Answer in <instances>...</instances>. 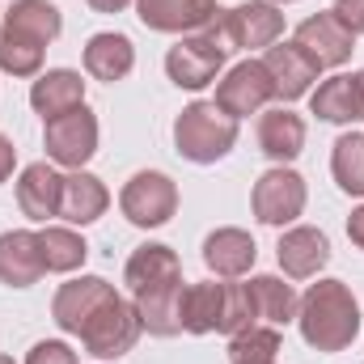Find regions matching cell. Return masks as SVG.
Listing matches in <instances>:
<instances>
[{"label":"cell","instance_id":"obj_1","mask_svg":"<svg viewBox=\"0 0 364 364\" xmlns=\"http://www.w3.org/2000/svg\"><path fill=\"white\" fill-rule=\"evenodd\" d=\"M296 322L301 335L314 352H343L356 343L360 335V305L352 296V288L343 279H318L309 284V292L296 305Z\"/></svg>","mask_w":364,"mask_h":364},{"label":"cell","instance_id":"obj_2","mask_svg":"<svg viewBox=\"0 0 364 364\" xmlns=\"http://www.w3.org/2000/svg\"><path fill=\"white\" fill-rule=\"evenodd\" d=\"M233 144H237V119L225 114L216 102H191L174 119V149L195 166H216L220 157L233 153Z\"/></svg>","mask_w":364,"mask_h":364},{"label":"cell","instance_id":"obj_3","mask_svg":"<svg viewBox=\"0 0 364 364\" xmlns=\"http://www.w3.org/2000/svg\"><path fill=\"white\" fill-rule=\"evenodd\" d=\"M229 55H233V43L220 30V21L212 17L199 34H182L178 43L166 51V77L178 90H203V85L216 81V73L225 68Z\"/></svg>","mask_w":364,"mask_h":364},{"label":"cell","instance_id":"obj_4","mask_svg":"<svg viewBox=\"0 0 364 364\" xmlns=\"http://www.w3.org/2000/svg\"><path fill=\"white\" fill-rule=\"evenodd\" d=\"M43 149L55 166H68V170H85L93 153H97V114L90 106H73L55 119H47L43 127Z\"/></svg>","mask_w":364,"mask_h":364},{"label":"cell","instance_id":"obj_5","mask_svg":"<svg viewBox=\"0 0 364 364\" xmlns=\"http://www.w3.org/2000/svg\"><path fill=\"white\" fill-rule=\"evenodd\" d=\"M119 208L136 229H161L174 212H178V186L170 174L157 170H140L132 174L127 186L119 191Z\"/></svg>","mask_w":364,"mask_h":364},{"label":"cell","instance_id":"obj_6","mask_svg":"<svg viewBox=\"0 0 364 364\" xmlns=\"http://www.w3.org/2000/svg\"><path fill=\"white\" fill-rule=\"evenodd\" d=\"M140 339V318H136V305L123 301V296H110L97 314L90 318V326L81 331V343L85 352L97 360H119L136 348Z\"/></svg>","mask_w":364,"mask_h":364},{"label":"cell","instance_id":"obj_7","mask_svg":"<svg viewBox=\"0 0 364 364\" xmlns=\"http://www.w3.org/2000/svg\"><path fill=\"white\" fill-rule=\"evenodd\" d=\"M305 199H309L305 178H301L296 170H288V166H275V170H267L263 178L255 182L250 208H255V216H259L263 225L284 229V225H292V220L305 212Z\"/></svg>","mask_w":364,"mask_h":364},{"label":"cell","instance_id":"obj_8","mask_svg":"<svg viewBox=\"0 0 364 364\" xmlns=\"http://www.w3.org/2000/svg\"><path fill=\"white\" fill-rule=\"evenodd\" d=\"M272 97H275V85H272V77H267V68H263V60H242V64H233V68L220 77L212 102H216L225 114L246 119V114H259Z\"/></svg>","mask_w":364,"mask_h":364},{"label":"cell","instance_id":"obj_9","mask_svg":"<svg viewBox=\"0 0 364 364\" xmlns=\"http://www.w3.org/2000/svg\"><path fill=\"white\" fill-rule=\"evenodd\" d=\"M216 21L229 34L233 51L272 47V43H279V34H284V13H279V4H272V0H246V4H237L229 13H216Z\"/></svg>","mask_w":364,"mask_h":364},{"label":"cell","instance_id":"obj_10","mask_svg":"<svg viewBox=\"0 0 364 364\" xmlns=\"http://www.w3.org/2000/svg\"><path fill=\"white\" fill-rule=\"evenodd\" d=\"M110 296H119V292H114V284H106L102 275L68 279V284H60V292H55V301H51V318H55V326H60L64 335H81V331L90 326V318L110 301Z\"/></svg>","mask_w":364,"mask_h":364},{"label":"cell","instance_id":"obj_11","mask_svg":"<svg viewBox=\"0 0 364 364\" xmlns=\"http://www.w3.org/2000/svg\"><path fill=\"white\" fill-rule=\"evenodd\" d=\"M296 47H305L322 68H339V64H348L352 60V51H356V34L326 9V13H314V17H305L301 26H296V38H292Z\"/></svg>","mask_w":364,"mask_h":364},{"label":"cell","instance_id":"obj_12","mask_svg":"<svg viewBox=\"0 0 364 364\" xmlns=\"http://www.w3.org/2000/svg\"><path fill=\"white\" fill-rule=\"evenodd\" d=\"M263 68H267V77H272L275 97H279V102H296V97H305V93L314 90L318 73H322V64H318L305 47H296V43H279V47L272 43L267 55H263Z\"/></svg>","mask_w":364,"mask_h":364},{"label":"cell","instance_id":"obj_13","mask_svg":"<svg viewBox=\"0 0 364 364\" xmlns=\"http://www.w3.org/2000/svg\"><path fill=\"white\" fill-rule=\"evenodd\" d=\"M216 13V0H136V17L157 34H199Z\"/></svg>","mask_w":364,"mask_h":364},{"label":"cell","instance_id":"obj_14","mask_svg":"<svg viewBox=\"0 0 364 364\" xmlns=\"http://www.w3.org/2000/svg\"><path fill=\"white\" fill-rule=\"evenodd\" d=\"M275 259H279V267H284L288 279H314V275L331 263V242H326L322 229L296 225V229H288V233L279 237Z\"/></svg>","mask_w":364,"mask_h":364},{"label":"cell","instance_id":"obj_15","mask_svg":"<svg viewBox=\"0 0 364 364\" xmlns=\"http://www.w3.org/2000/svg\"><path fill=\"white\" fill-rule=\"evenodd\" d=\"M43 250H38V233L30 229H9L0 233V284L9 288H30L43 279Z\"/></svg>","mask_w":364,"mask_h":364},{"label":"cell","instance_id":"obj_16","mask_svg":"<svg viewBox=\"0 0 364 364\" xmlns=\"http://www.w3.org/2000/svg\"><path fill=\"white\" fill-rule=\"evenodd\" d=\"M182 279L174 284H157V288H144V292H132V305H136V318H140V331L157 335V339H170L182 331Z\"/></svg>","mask_w":364,"mask_h":364},{"label":"cell","instance_id":"obj_17","mask_svg":"<svg viewBox=\"0 0 364 364\" xmlns=\"http://www.w3.org/2000/svg\"><path fill=\"white\" fill-rule=\"evenodd\" d=\"M60 191H64V174H55L47 161L26 166L21 178H17V208H21V216L47 225L51 216H60Z\"/></svg>","mask_w":364,"mask_h":364},{"label":"cell","instance_id":"obj_18","mask_svg":"<svg viewBox=\"0 0 364 364\" xmlns=\"http://www.w3.org/2000/svg\"><path fill=\"white\" fill-rule=\"evenodd\" d=\"M255 259H259V246H255V237L246 229H216V233L203 237V263L220 279L246 275L255 267Z\"/></svg>","mask_w":364,"mask_h":364},{"label":"cell","instance_id":"obj_19","mask_svg":"<svg viewBox=\"0 0 364 364\" xmlns=\"http://www.w3.org/2000/svg\"><path fill=\"white\" fill-rule=\"evenodd\" d=\"M30 106L43 119H55V114H64L73 106H85V81H81V73H73V68H47V73H38L34 85H30Z\"/></svg>","mask_w":364,"mask_h":364},{"label":"cell","instance_id":"obj_20","mask_svg":"<svg viewBox=\"0 0 364 364\" xmlns=\"http://www.w3.org/2000/svg\"><path fill=\"white\" fill-rule=\"evenodd\" d=\"M106 208H110V191L102 186L97 174H90V170H73V174H64L60 216H64L68 225H93Z\"/></svg>","mask_w":364,"mask_h":364},{"label":"cell","instance_id":"obj_21","mask_svg":"<svg viewBox=\"0 0 364 364\" xmlns=\"http://www.w3.org/2000/svg\"><path fill=\"white\" fill-rule=\"evenodd\" d=\"M259 149L272 157L275 166L296 161V157H301V149H305V119H301V114H292L288 106L267 110V114L259 119Z\"/></svg>","mask_w":364,"mask_h":364},{"label":"cell","instance_id":"obj_22","mask_svg":"<svg viewBox=\"0 0 364 364\" xmlns=\"http://www.w3.org/2000/svg\"><path fill=\"white\" fill-rule=\"evenodd\" d=\"M174 279H182V263L178 255L170 246H161V242H149V246L132 250V259L123 267V284L132 292H144V288H157V284H174Z\"/></svg>","mask_w":364,"mask_h":364},{"label":"cell","instance_id":"obj_23","mask_svg":"<svg viewBox=\"0 0 364 364\" xmlns=\"http://www.w3.org/2000/svg\"><path fill=\"white\" fill-rule=\"evenodd\" d=\"M0 30H9V34H21V38H30V43H55L60 38V30H64V17H60V9L51 4V0H13V9L0 17Z\"/></svg>","mask_w":364,"mask_h":364},{"label":"cell","instance_id":"obj_24","mask_svg":"<svg viewBox=\"0 0 364 364\" xmlns=\"http://www.w3.org/2000/svg\"><path fill=\"white\" fill-rule=\"evenodd\" d=\"M309 110L322 119V123H356L364 119L360 106V81L339 73V77H326L318 90L309 93Z\"/></svg>","mask_w":364,"mask_h":364},{"label":"cell","instance_id":"obj_25","mask_svg":"<svg viewBox=\"0 0 364 364\" xmlns=\"http://www.w3.org/2000/svg\"><path fill=\"white\" fill-rule=\"evenodd\" d=\"M136 68V47H132V38L127 34H93L90 43H85V73H90L93 81H123L127 73Z\"/></svg>","mask_w":364,"mask_h":364},{"label":"cell","instance_id":"obj_26","mask_svg":"<svg viewBox=\"0 0 364 364\" xmlns=\"http://www.w3.org/2000/svg\"><path fill=\"white\" fill-rule=\"evenodd\" d=\"M220 309H225V284L203 279L182 288V331L186 335H212L220 331Z\"/></svg>","mask_w":364,"mask_h":364},{"label":"cell","instance_id":"obj_27","mask_svg":"<svg viewBox=\"0 0 364 364\" xmlns=\"http://www.w3.org/2000/svg\"><path fill=\"white\" fill-rule=\"evenodd\" d=\"M246 288H250V301H255L259 322H267V326H288V322L296 318L301 296H296V288L284 284L279 275H255Z\"/></svg>","mask_w":364,"mask_h":364},{"label":"cell","instance_id":"obj_28","mask_svg":"<svg viewBox=\"0 0 364 364\" xmlns=\"http://www.w3.org/2000/svg\"><path fill=\"white\" fill-rule=\"evenodd\" d=\"M38 250H43V267L47 272H77L85 259H90V246H85V237L81 233H73V229H64V225H47L43 233H38Z\"/></svg>","mask_w":364,"mask_h":364},{"label":"cell","instance_id":"obj_29","mask_svg":"<svg viewBox=\"0 0 364 364\" xmlns=\"http://www.w3.org/2000/svg\"><path fill=\"white\" fill-rule=\"evenodd\" d=\"M331 174H335V182H339V191H343V195L364 199V136H360V132H343V136L335 140Z\"/></svg>","mask_w":364,"mask_h":364},{"label":"cell","instance_id":"obj_30","mask_svg":"<svg viewBox=\"0 0 364 364\" xmlns=\"http://www.w3.org/2000/svg\"><path fill=\"white\" fill-rule=\"evenodd\" d=\"M279 331L275 326H250V331H242V335H233L229 339V364H275L279 356Z\"/></svg>","mask_w":364,"mask_h":364},{"label":"cell","instance_id":"obj_31","mask_svg":"<svg viewBox=\"0 0 364 364\" xmlns=\"http://www.w3.org/2000/svg\"><path fill=\"white\" fill-rule=\"evenodd\" d=\"M43 55H47L43 43H30L21 34L0 30V73H9V77H38L43 73Z\"/></svg>","mask_w":364,"mask_h":364},{"label":"cell","instance_id":"obj_32","mask_svg":"<svg viewBox=\"0 0 364 364\" xmlns=\"http://www.w3.org/2000/svg\"><path fill=\"white\" fill-rule=\"evenodd\" d=\"M259 322L255 314V301H250V288L246 284H225V309H220V335H242Z\"/></svg>","mask_w":364,"mask_h":364},{"label":"cell","instance_id":"obj_33","mask_svg":"<svg viewBox=\"0 0 364 364\" xmlns=\"http://www.w3.org/2000/svg\"><path fill=\"white\" fill-rule=\"evenodd\" d=\"M26 364H77V352L68 343H60V339H43V343L30 348Z\"/></svg>","mask_w":364,"mask_h":364},{"label":"cell","instance_id":"obj_34","mask_svg":"<svg viewBox=\"0 0 364 364\" xmlns=\"http://www.w3.org/2000/svg\"><path fill=\"white\" fill-rule=\"evenodd\" d=\"M352 34H364V0H335V9H331Z\"/></svg>","mask_w":364,"mask_h":364},{"label":"cell","instance_id":"obj_35","mask_svg":"<svg viewBox=\"0 0 364 364\" xmlns=\"http://www.w3.org/2000/svg\"><path fill=\"white\" fill-rule=\"evenodd\" d=\"M13 166H17V149H13V140H9V136H0V182H9Z\"/></svg>","mask_w":364,"mask_h":364},{"label":"cell","instance_id":"obj_36","mask_svg":"<svg viewBox=\"0 0 364 364\" xmlns=\"http://www.w3.org/2000/svg\"><path fill=\"white\" fill-rule=\"evenodd\" d=\"M348 237H352V246H360L364 250V203L348 216Z\"/></svg>","mask_w":364,"mask_h":364},{"label":"cell","instance_id":"obj_37","mask_svg":"<svg viewBox=\"0 0 364 364\" xmlns=\"http://www.w3.org/2000/svg\"><path fill=\"white\" fill-rule=\"evenodd\" d=\"M132 0H90V9L93 13H123Z\"/></svg>","mask_w":364,"mask_h":364},{"label":"cell","instance_id":"obj_38","mask_svg":"<svg viewBox=\"0 0 364 364\" xmlns=\"http://www.w3.org/2000/svg\"><path fill=\"white\" fill-rule=\"evenodd\" d=\"M356 81H360V106H364V73H356Z\"/></svg>","mask_w":364,"mask_h":364},{"label":"cell","instance_id":"obj_39","mask_svg":"<svg viewBox=\"0 0 364 364\" xmlns=\"http://www.w3.org/2000/svg\"><path fill=\"white\" fill-rule=\"evenodd\" d=\"M0 364H13V356H0Z\"/></svg>","mask_w":364,"mask_h":364},{"label":"cell","instance_id":"obj_40","mask_svg":"<svg viewBox=\"0 0 364 364\" xmlns=\"http://www.w3.org/2000/svg\"><path fill=\"white\" fill-rule=\"evenodd\" d=\"M272 4H292V0H272Z\"/></svg>","mask_w":364,"mask_h":364}]
</instances>
